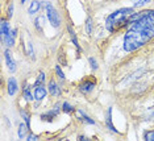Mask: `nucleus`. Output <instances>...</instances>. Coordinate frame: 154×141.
Wrapping results in <instances>:
<instances>
[{
    "instance_id": "20",
    "label": "nucleus",
    "mask_w": 154,
    "mask_h": 141,
    "mask_svg": "<svg viewBox=\"0 0 154 141\" xmlns=\"http://www.w3.org/2000/svg\"><path fill=\"white\" fill-rule=\"evenodd\" d=\"M143 137H145V140H148V141H154V129L148 131L145 135H143Z\"/></svg>"
},
{
    "instance_id": "23",
    "label": "nucleus",
    "mask_w": 154,
    "mask_h": 141,
    "mask_svg": "<svg viewBox=\"0 0 154 141\" xmlns=\"http://www.w3.org/2000/svg\"><path fill=\"white\" fill-rule=\"evenodd\" d=\"M62 110H63L65 112H71V111H74V107L70 105L69 103H63L62 104Z\"/></svg>"
},
{
    "instance_id": "24",
    "label": "nucleus",
    "mask_w": 154,
    "mask_h": 141,
    "mask_svg": "<svg viewBox=\"0 0 154 141\" xmlns=\"http://www.w3.org/2000/svg\"><path fill=\"white\" fill-rule=\"evenodd\" d=\"M44 23V17H37L36 19V27H37V29L38 30H42V27H41V24Z\"/></svg>"
},
{
    "instance_id": "5",
    "label": "nucleus",
    "mask_w": 154,
    "mask_h": 141,
    "mask_svg": "<svg viewBox=\"0 0 154 141\" xmlns=\"http://www.w3.org/2000/svg\"><path fill=\"white\" fill-rule=\"evenodd\" d=\"M94 87H95V83H94V82H91V80H85V82L80 83L79 90H80V92L87 94V92H90Z\"/></svg>"
},
{
    "instance_id": "27",
    "label": "nucleus",
    "mask_w": 154,
    "mask_h": 141,
    "mask_svg": "<svg viewBox=\"0 0 154 141\" xmlns=\"http://www.w3.org/2000/svg\"><path fill=\"white\" fill-rule=\"evenodd\" d=\"M88 62H90L91 67H92L94 70H96V69H97V62H96V61H95V59H94L92 57H91V58H88Z\"/></svg>"
},
{
    "instance_id": "26",
    "label": "nucleus",
    "mask_w": 154,
    "mask_h": 141,
    "mask_svg": "<svg viewBox=\"0 0 154 141\" xmlns=\"http://www.w3.org/2000/svg\"><path fill=\"white\" fill-rule=\"evenodd\" d=\"M20 114H21V115H23L24 120H25V123H26V124H28V127H29V128H30V120H29V116H28V114H26V112H25V111H23V110H21V112H20Z\"/></svg>"
},
{
    "instance_id": "6",
    "label": "nucleus",
    "mask_w": 154,
    "mask_h": 141,
    "mask_svg": "<svg viewBox=\"0 0 154 141\" xmlns=\"http://www.w3.org/2000/svg\"><path fill=\"white\" fill-rule=\"evenodd\" d=\"M45 96H46V90H45L44 84H41V86H37L36 87V91H34V99L40 102V100H42Z\"/></svg>"
},
{
    "instance_id": "22",
    "label": "nucleus",
    "mask_w": 154,
    "mask_h": 141,
    "mask_svg": "<svg viewBox=\"0 0 154 141\" xmlns=\"http://www.w3.org/2000/svg\"><path fill=\"white\" fill-rule=\"evenodd\" d=\"M44 82H45V74H44V73H40V74H38L37 82H36V86H40V84H44Z\"/></svg>"
},
{
    "instance_id": "17",
    "label": "nucleus",
    "mask_w": 154,
    "mask_h": 141,
    "mask_svg": "<svg viewBox=\"0 0 154 141\" xmlns=\"http://www.w3.org/2000/svg\"><path fill=\"white\" fill-rule=\"evenodd\" d=\"M26 54L29 57L34 58V52H33V46H32V41H28L26 42Z\"/></svg>"
},
{
    "instance_id": "12",
    "label": "nucleus",
    "mask_w": 154,
    "mask_h": 141,
    "mask_svg": "<svg viewBox=\"0 0 154 141\" xmlns=\"http://www.w3.org/2000/svg\"><path fill=\"white\" fill-rule=\"evenodd\" d=\"M40 8H41V3L37 2V0H34V2L30 3V7L28 8V12H29L30 15H33V13L38 12V9H40Z\"/></svg>"
},
{
    "instance_id": "15",
    "label": "nucleus",
    "mask_w": 154,
    "mask_h": 141,
    "mask_svg": "<svg viewBox=\"0 0 154 141\" xmlns=\"http://www.w3.org/2000/svg\"><path fill=\"white\" fill-rule=\"evenodd\" d=\"M107 124L109 127V129L112 132H116L115 127L112 125V108H108V112H107Z\"/></svg>"
},
{
    "instance_id": "18",
    "label": "nucleus",
    "mask_w": 154,
    "mask_h": 141,
    "mask_svg": "<svg viewBox=\"0 0 154 141\" xmlns=\"http://www.w3.org/2000/svg\"><path fill=\"white\" fill-rule=\"evenodd\" d=\"M24 98H25L28 102H30L33 99V95H32V92H30L29 87H25V89H24Z\"/></svg>"
},
{
    "instance_id": "8",
    "label": "nucleus",
    "mask_w": 154,
    "mask_h": 141,
    "mask_svg": "<svg viewBox=\"0 0 154 141\" xmlns=\"http://www.w3.org/2000/svg\"><path fill=\"white\" fill-rule=\"evenodd\" d=\"M9 33H11V28H9L8 21H7V20H2V40L4 41Z\"/></svg>"
},
{
    "instance_id": "14",
    "label": "nucleus",
    "mask_w": 154,
    "mask_h": 141,
    "mask_svg": "<svg viewBox=\"0 0 154 141\" xmlns=\"http://www.w3.org/2000/svg\"><path fill=\"white\" fill-rule=\"evenodd\" d=\"M29 131V127H28V124L25 123V124H20L19 125V137L20 139H23V137H25V135H26V132Z\"/></svg>"
},
{
    "instance_id": "1",
    "label": "nucleus",
    "mask_w": 154,
    "mask_h": 141,
    "mask_svg": "<svg viewBox=\"0 0 154 141\" xmlns=\"http://www.w3.org/2000/svg\"><path fill=\"white\" fill-rule=\"evenodd\" d=\"M124 36V50L134 52L154 37V11L133 13Z\"/></svg>"
},
{
    "instance_id": "21",
    "label": "nucleus",
    "mask_w": 154,
    "mask_h": 141,
    "mask_svg": "<svg viewBox=\"0 0 154 141\" xmlns=\"http://www.w3.org/2000/svg\"><path fill=\"white\" fill-rule=\"evenodd\" d=\"M55 73H57V75H58L59 79L65 80V74H63V71L61 70V66H55Z\"/></svg>"
},
{
    "instance_id": "30",
    "label": "nucleus",
    "mask_w": 154,
    "mask_h": 141,
    "mask_svg": "<svg viewBox=\"0 0 154 141\" xmlns=\"http://www.w3.org/2000/svg\"><path fill=\"white\" fill-rule=\"evenodd\" d=\"M21 3H25V0H21Z\"/></svg>"
},
{
    "instance_id": "2",
    "label": "nucleus",
    "mask_w": 154,
    "mask_h": 141,
    "mask_svg": "<svg viewBox=\"0 0 154 141\" xmlns=\"http://www.w3.org/2000/svg\"><path fill=\"white\" fill-rule=\"evenodd\" d=\"M134 13L133 8H121L111 13L106 20V27L109 32H116L124 25H128L129 19Z\"/></svg>"
},
{
    "instance_id": "25",
    "label": "nucleus",
    "mask_w": 154,
    "mask_h": 141,
    "mask_svg": "<svg viewBox=\"0 0 154 141\" xmlns=\"http://www.w3.org/2000/svg\"><path fill=\"white\" fill-rule=\"evenodd\" d=\"M150 0H134V7H142L145 4H148Z\"/></svg>"
},
{
    "instance_id": "28",
    "label": "nucleus",
    "mask_w": 154,
    "mask_h": 141,
    "mask_svg": "<svg viewBox=\"0 0 154 141\" xmlns=\"http://www.w3.org/2000/svg\"><path fill=\"white\" fill-rule=\"evenodd\" d=\"M37 139H38V137H37L36 135H33V133H30V135L28 136V140H29V141H30V140L34 141V140H37Z\"/></svg>"
},
{
    "instance_id": "4",
    "label": "nucleus",
    "mask_w": 154,
    "mask_h": 141,
    "mask_svg": "<svg viewBox=\"0 0 154 141\" xmlns=\"http://www.w3.org/2000/svg\"><path fill=\"white\" fill-rule=\"evenodd\" d=\"M4 57H5V62H7V67L11 73H15L16 71V62L13 61L12 58V54L9 50H5L4 52Z\"/></svg>"
},
{
    "instance_id": "7",
    "label": "nucleus",
    "mask_w": 154,
    "mask_h": 141,
    "mask_svg": "<svg viewBox=\"0 0 154 141\" xmlns=\"http://www.w3.org/2000/svg\"><path fill=\"white\" fill-rule=\"evenodd\" d=\"M58 112H59V107L57 105V107H55L53 111H49V112H46V114L41 115V119H42V120H45V121H51V120H53V119L55 118V116L58 115Z\"/></svg>"
},
{
    "instance_id": "16",
    "label": "nucleus",
    "mask_w": 154,
    "mask_h": 141,
    "mask_svg": "<svg viewBox=\"0 0 154 141\" xmlns=\"http://www.w3.org/2000/svg\"><path fill=\"white\" fill-rule=\"evenodd\" d=\"M69 32H70V36H71V40L74 41V45L76 46V50H78V53H79V52H80V48H79V44H78V40H76V36H75L74 30H72L71 28L69 27Z\"/></svg>"
},
{
    "instance_id": "3",
    "label": "nucleus",
    "mask_w": 154,
    "mask_h": 141,
    "mask_svg": "<svg viewBox=\"0 0 154 141\" xmlns=\"http://www.w3.org/2000/svg\"><path fill=\"white\" fill-rule=\"evenodd\" d=\"M45 8H46V15H48V19L50 21V24L54 28H58L59 24H61V17H59V13L57 12V9L50 3H46Z\"/></svg>"
},
{
    "instance_id": "10",
    "label": "nucleus",
    "mask_w": 154,
    "mask_h": 141,
    "mask_svg": "<svg viewBox=\"0 0 154 141\" xmlns=\"http://www.w3.org/2000/svg\"><path fill=\"white\" fill-rule=\"evenodd\" d=\"M16 33H17V29H12L11 33L7 36V38L3 42H5V45H8V46H12L13 44H15V38H16Z\"/></svg>"
},
{
    "instance_id": "9",
    "label": "nucleus",
    "mask_w": 154,
    "mask_h": 141,
    "mask_svg": "<svg viewBox=\"0 0 154 141\" xmlns=\"http://www.w3.org/2000/svg\"><path fill=\"white\" fill-rule=\"evenodd\" d=\"M16 91H17V82L12 77V78L8 79V94L11 95V96H13V95L16 94Z\"/></svg>"
},
{
    "instance_id": "11",
    "label": "nucleus",
    "mask_w": 154,
    "mask_h": 141,
    "mask_svg": "<svg viewBox=\"0 0 154 141\" xmlns=\"http://www.w3.org/2000/svg\"><path fill=\"white\" fill-rule=\"evenodd\" d=\"M49 91H50L51 95H55V96H58L59 94H61V89L58 87V84L54 82V80H50L49 82Z\"/></svg>"
},
{
    "instance_id": "19",
    "label": "nucleus",
    "mask_w": 154,
    "mask_h": 141,
    "mask_svg": "<svg viewBox=\"0 0 154 141\" xmlns=\"http://www.w3.org/2000/svg\"><path fill=\"white\" fill-rule=\"evenodd\" d=\"M86 32H87V34H91V33H92V20H91V19H87V23H86Z\"/></svg>"
},
{
    "instance_id": "29",
    "label": "nucleus",
    "mask_w": 154,
    "mask_h": 141,
    "mask_svg": "<svg viewBox=\"0 0 154 141\" xmlns=\"http://www.w3.org/2000/svg\"><path fill=\"white\" fill-rule=\"evenodd\" d=\"M12 12H13V5L11 4V7H9V11H8V17H9V19L12 17Z\"/></svg>"
},
{
    "instance_id": "13",
    "label": "nucleus",
    "mask_w": 154,
    "mask_h": 141,
    "mask_svg": "<svg viewBox=\"0 0 154 141\" xmlns=\"http://www.w3.org/2000/svg\"><path fill=\"white\" fill-rule=\"evenodd\" d=\"M76 116H78V119H80L82 121H86L87 124H95V121H94L92 119H90L86 114H83L82 111H76Z\"/></svg>"
}]
</instances>
